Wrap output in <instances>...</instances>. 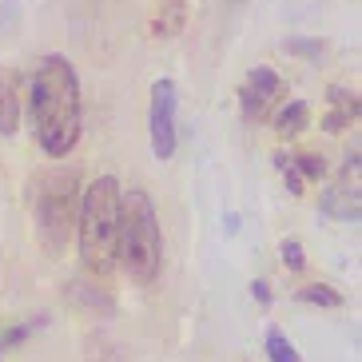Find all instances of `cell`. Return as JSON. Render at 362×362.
<instances>
[{"mask_svg":"<svg viewBox=\"0 0 362 362\" xmlns=\"http://www.w3.org/2000/svg\"><path fill=\"white\" fill-rule=\"evenodd\" d=\"M287 52H291V56H303V60H319V56L327 52V44H322V40H303V36H291V40H287Z\"/></svg>","mask_w":362,"mask_h":362,"instance_id":"cell-15","label":"cell"},{"mask_svg":"<svg viewBox=\"0 0 362 362\" xmlns=\"http://www.w3.org/2000/svg\"><path fill=\"white\" fill-rule=\"evenodd\" d=\"M327 100H330V107H342V112H354V116H358V107H362L358 92H346V88H339V84L327 92Z\"/></svg>","mask_w":362,"mask_h":362,"instance_id":"cell-19","label":"cell"},{"mask_svg":"<svg viewBox=\"0 0 362 362\" xmlns=\"http://www.w3.org/2000/svg\"><path fill=\"white\" fill-rule=\"evenodd\" d=\"M175 112H180V92L175 80H156L151 84V104H148V132H151V151L156 160H171L180 148V128H175Z\"/></svg>","mask_w":362,"mask_h":362,"instance_id":"cell-6","label":"cell"},{"mask_svg":"<svg viewBox=\"0 0 362 362\" xmlns=\"http://www.w3.org/2000/svg\"><path fill=\"white\" fill-rule=\"evenodd\" d=\"M251 295L259 298V307H271V283H267V279H255V283H251Z\"/></svg>","mask_w":362,"mask_h":362,"instance_id":"cell-20","label":"cell"},{"mask_svg":"<svg viewBox=\"0 0 362 362\" xmlns=\"http://www.w3.org/2000/svg\"><path fill=\"white\" fill-rule=\"evenodd\" d=\"M310 124V104L307 100H287V104L275 112V132L279 136H298V132Z\"/></svg>","mask_w":362,"mask_h":362,"instance_id":"cell-10","label":"cell"},{"mask_svg":"<svg viewBox=\"0 0 362 362\" xmlns=\"http://www.w3.org/2000/svg\"><path fill=\"white\" fill-rule=\"evenodd\" d=\"M298 303H307V307L339 310V307H342V295L330 287V283H307V287H298Z\"/></svg>","mask_w":362,"mask_h":362,"instance_id":"cell-11","label":"cell"},{"mask_svg":"<svg viewBox=\"0 0 362 362\" xmlns=\"http://www.w3.org/2000/svg\"><path fill=\"white\" fill-rule=\"evenodd\" d=\"M24 116V80L16 68H0V136H16Z\"/></svg>","mask_w":362,"mask_h":362,"instance_id":"cell-8","label":"cell"},{"mask_svg":"<svg viewBox=\"0 0 362 362\" xmlns=\"http://www.w3.org/2000/svg\"><path fill=\"white\" fill-rule=\"evenodd\" d=\"M160 8H168V12H156L151 36H175L183 28V0H163Z\"/></svg>","mask_w":362,"mask_h":362,"instance_id":"cell-12","label":"cell"},{"mask_svg":"<svg viewBox=\"0 0 362 362\" xmlns=\"http://www.w3.org/2000/svg\"><path fill=\"white\" fill-rule=\"evenodd\" d=\"M68 295H72V303L84 310L88 319H112L116 315V298L107 295L104 287H96V283L76 279V283H68Z\"/></svg>","mask_w":362,"mask_h":362,"instance_id":"cell-9","label":"cell"},{"mask_svg":"<svg viewBox=\"0 0 362 362\" xmlns=\"http://www.w3.org/2000/svg\"><path fill=\"white\" fill-rule=\"evenodd\" d=\"M358 168H362V151L354 144L342 160L339 175L330 180V187L319 195V211L327 219H342V223H358L362 215V183H358Z\"/></svg>","mask_w":362,"mask_h":362,"instance_id":"cell-5","label":"cell"},{"mask_svg":"<svg viewBox=\"0 0 362 362\" xmlns=\"http://www.w3.org/2000/svg\"><path fill=\"white\" fill-rule=\"evenodd\" d=\"M80 171L72 163H52L28 180V207H33L36 239L48 255H64L76 239V215H80Z\"/></svg>","mask_w":362,"mask_h":362,"instance_id":"cell-2","label":"cell"},{"mask_svg":"<svg viewBox=\"0 0 362 362\" xmlns=\"http://www.w3.org/2000/svg\"><path fill=\"white\" fill-rule=\"evenodd\" d=\"M275 168L283 171V180H287V192H291V195H303V180H298V171L291 168V156H287V151H275Z\"/></svg>","mask_w":362,"mask_h":362,"instance_id":"cell-17","label":"cell"},{"mask_svg":"<svg viewBox=\"0 0 362 362\" xmlns=\"http://www.w3.org/2000/svg\"><path fill=\"white\" fill-rule=\"evenodd\" d=\"M263 342H267V358H271V362H303V358H298V351H295V342H291L279 327H267V339Z\"/></svg>","mask_w":362,"mask_h":362,"instance_id":"cell-13","label":"cell"},{"mask_svg":"<svg viewBox=\"0 0 362 362\" xmlns=\"http://www.w3.org/2000/svg\"><path fill=\"white\" fill-rule=\"evenodd\" d=\"M279 255H283V267H287V271H303V267H307V255H303V243H298V239H283Z\"/></svg>","mask_w":362,"mask_h":362,"instance_id":"cell-16","label":"cell"},{"mask_svg":"<svg viewBox=\"0 0 362 362\" xmlns=\"http://www.w3.org/2000/svg\"><path fill=\"white\" fill-rule=\"evenodd\" d=\"M354 112H342V107H330L327 116H322V132H334V136H339V132H346L354 124Z\"/></svg>","mask_w":362,"mask_h":362,"instance_id":"cell-18","label":"cell"},{"mask_svg":"<svg viewBox=\"0 0 362 362\" xmlns=\"http://www.w3.org/2000/svg\"><path fill=\"white\" fill-rule=\"evenodd\" d=\"M24 112L33 119V136L48 160H64L84 132V96L72 60L60 52L40 56L24 80Z\"/></svg>","mask_w":362,"mask_h":362,"instance_id":"cell-1","label":"cell"},{"mask_svg":"<svg viewBox=\"0 0 362 362\" xmlns=\"http://www.w3.org/2000/svg\"><path fill=\"white\" fill-rule=\"evenodd\" d=\"M119 180L96 175L80 192V215H76V243L80 263L88 275L107 279L116 271V235H119Z\"/></svg>","mask_w":362,"mask_h":362,"instance_id":"cell-4","label":"cell"},{"mask_svg":"<svg viewBox=\"0 0 362 362\" xmlns=\"http://www.w3.org/2000/svg\"><path fill=\"white\" fill-rule=\"evenodd\" d=\"M291 168L298 171V180H322L327 175V160H322L319 151H303V156H291Z\"/></svg>","mask_w":362,"mask_h":362,"instance_id":"cell-14","label":"cell"},{"mask_svg":"<svg viewBox=\"0 0 362 362\" xmlns=\"http://www.w3.org/2000/svg\"><path fill=\"white\" fill-rule=\"evenodd\" d=\"M283 92H287L283 76H279L275 68H267V64H255L251 72H247L243 88H239V112H243V119L247 124L267 119V112L283 100Z\"/></svg>","mask_w":362,"mask_h":362,"instance_id":"cell-7","label":"cell"},{"mask_svg":"<svg viewBox=\"0 0 362 362\" xmlns=\"http://www.w3.org/2000/svg\"><path fill=\"white\" fill-rule=\"evenodd\" d=\"M116 267L136 283L151 287L163 267V231L156 203L144 187L119 192V235H116Z\"/></svg>","mask_w":362,"mask_h":362,"instance_id":"cell-3","label":"cell"}]
</instances>
